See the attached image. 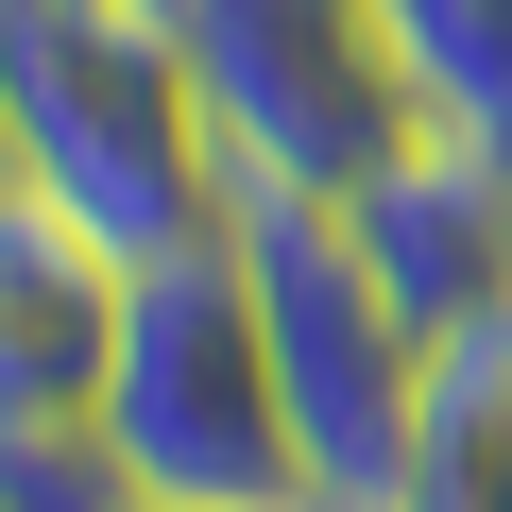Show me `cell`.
I'll list each match as a JSON object with an SVG mask.
<instances>
[{"label":"cell","mask_w":512,"mask_h":512,"mask_svg":"<svg viewBox=\"0 0 512 512\" xmlns=\"http://www.w3.org/2000/svg\"><path fill=\"white\" fill-rule=\"evenodd\" d=\"M0 188L103 256H188L239 205V154L188 86L171 0H0Z\"/></svg>","instance_id":"1"},{"label":"cell","mask_w":512,"mask_h":512,"mask_svg":"<svg viewBox=\"0 0 512 512\" xmlns=\"http://www.w3.org/2000/svg\"><path fill=\"white\" fill-rule=\"evenodd\" d=\"M86 427L120 444V478L154 512H274V495H308V427H291V376H274V308H256L239 205H222V239L137 256L120 359H103Z\"/></svg>","instance_id":"2"},{"label":"cell","mask_w":512,"mask_h":512,"mask_svg":"<svg viewBox=\"0 0 512 512\" xmlns=\"http://www.w3.org/2000/svg\"><path fill=\"white\" fill-rule=\"evenodd\" d=\"M171 35H188V86H205L222 154L256 188H308V205H359L444 120L393 0H171Z\"/></svg>","instance_id":"3"},{"label":"cell","mask_w":512,"mask_h":512,"mask_svg":"<svg viewBox=\"0 0 512 512\" xmlns=\"http://www.w3.org/2000/svg\"><path fill=\"white\" fill-rule=\"evenodd\" d=\"M239 256H256V308H274V376H291V427H308V495L325 512H393L410 393H427V325L393 308V274L359 256V222L308 205V188H256L239 171Z\"/></svg>","instance_id":"4"},{"label":"cell","mask_w":512,"mask_h":512,"mask_svg":"<svg viewBox=\"0 0 512 512\" xmlns=\"http://www.w3.org/2000/svg\"><path fill=\"white\" fill-rule=\"evenodd\" d=\"M359 256L393 274V308L444 342V325H478V308H512V137L495 120H427L359 205Z\"/></svg>","instance_id":"5"},{"label":"cell","mask_w":512,"mask_h":512,"mask_svg":"<svg viewBox=\"0 0 512 512\" xmlns=\"http://www.w3.org/2000/svg\"><path fill=\"white\" fill-rule=\"evenodd\" d=\"M120 291H137V256L52 222L35 188H0V410H103Z\"/></svg>","instance_id":"6"},{"label":"cell","mask_w":512,"mask_h":512,"mask_svg":"<svg viewBox=\"0 0 512 512\" xmlns=\"http://www.w3.org/2000/svg\"><path fill=\"white\" fill-rule=\"evenodd\" d=\"M0 512H154L86 410H0Z\"/></svg>","instance_id":"7"},{"label":"cell","mask_w":512,"mask_h":512,"mask_svg":"<svg viewBox=\"0 0 512 512\" xmlns=\"http://www.w3.org/2000/svg\"><path fill=\"white\" fill-rule=\"evenodd\" d=\"M393 18H410V52H427L444 120H495V137H512V0H393Z\"/></svg>","instance_id":"8"},{"label":"cell","mask_w":512,"mask_h":512,"mask_svg":"<svg viewBox=\"0 0 512 512\" xmlns=\"http://www.w3.org/2000/svg\"><path fill=\"white\" fill-rule=\"evenodd\" d=\"M274 512H325V495H274Z\"/></svg>","instance_id":"9"}]
</instances>
